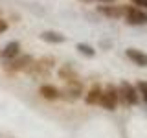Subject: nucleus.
Here are the masks:
<instances>
[{"mask_svg":"<svg viewBox=\"0 0 147 138\" xmlns=\"http://www.w3.org/2000/svg\"><path fill=\"white\" fill-rule=\"evenodd\" d=\"M118 98H121L123 105H136L140 101V96H138L136 89L131 85V83H121L118 90Z\"/></svg>","mask_w":147,"mask_h":138,"instance_id":"1","label":"nucleus"},{"mask_svg":"<svg viewBox=\"0 0 147 138\" xmlns=\"http://www.w3.org/2000/svg\"><path fill=\"white\" fill-rule=\"evenodd\" d=\"M52 63H53V59H50V57H44V59H40V61H33L28 66V74L30 76H33V77H39V76H46L50 70V66H52Z\"/></svg>","mask_w":147,"mask_h":138,"instance_id":"2","label":"nucleus"},{"mask_svg":"<svg viewBox=\"0 0 147 138\" xmlns=\"http://www.w3.org/2000/svg\"><path fill=\"white\" fill-rule=\"evenodd\" d=\"M125 18L129 24H147V13L142 11V7H136V6H129L125 7Z\"/></svg>","mask_w":147,"mask_h":138,"instance_id":"3","label":"nucleus"},{"mask_svg":"<svg viewBox=\"0 0 147 138\" xmlns=\"http://www.w3.org/2000/svg\"><path fill=\"white\" fill-rule=\"evenodd\" d=\"M99 103L103 105L107 110H114V109H116V105H118V90L114 89L112 85H109L107 90H105L103 96H101V101H99Z\"/></svg>","mask_w":147,"mask_h":138,"instance_id":"4","label":"nucleus"},{"mask_svg":"<svg viewBox=\"0 0 147 138\" xmlns=\"http://www.w3.org/2000/svg\"><path fill=\"white\" fill-rule=\"evenodd\" d=\"M33 63L31 55H22L18 59H11V63L6 64V70L9 72H18V70H28V66Z\"/></svg>","mask_w":147,"mask_h":138,"instance_id":"5","label":"nucleus"},{"mask_svg":"<svg viewBox=\"0 0 147 138\" xmlns=\"http://www.w3.org/2000/svg\"><path fill=\"white\" fill-rule=\"evenodd\" d=\"M125 55L129 59H131L134 64H138V66H147V55L144 52H140V50H134V48H129Z\"/></svg>","mask_w":147,"mask_h":138,"instance_id":"6","label":"nucleus"},{"mask_svg":"<svg viewBox=\"0 0 147 138\" xmlns=\"http://www.w3.org/2000/svg\"><path fill=\"white\" fill-rule=\"evenodd\" d=\"M18 52H20V44L17 43V41H13V43H7L6 46H4V50H2V57L4 59H15L17 55H18Z\"/></svg>","mask_w":147,"mask_h":138,"instance_id":"7","label":"nucleus"},{"mask_svg":"<svg viewBox=\"0 0 147 138\" xmlns=\"http://www.w3.org/2000/svg\"><path fill=\"white\" fill-rule=\"evenodd\" d=\"M40 96L46 99H57V98H61V92H59V89H55L53 85H42L40 87Z\"/></svg>","mask_w":147,"mask_h":138,"instance_id":"8","label":"nucleus"},{"mask_svg":"<svg viewBox=\"0 0 147 138\" xmlns=\"http://www.w3.org/2000/svg\"><path fill=\"white\" fill-rule=\"evenodd\" d=\"M99 11L103 13V15H107V17H114V18L125 15V7H116V6H101V7H99Z\"/></svg>","mask_w":147,"mask_h":138,"instance_id":"9","label":"nucleus"},{"mask_svg":"<svg viewBox=\"0 0 147 138\" xmlns=\"http://www.w3.org/2000/svg\"><path fill=\"white\" fill-rule=\"evenodd\" d=\"M101 96H103V90L99 89V87H94V89H92L88 94H86V103L88 105H96V103H99L101 101Z\"/></svg>","mask_w":147,"mask_h":138,"instance_id":"10","label":"nucleus"},{"mask_svg":"<svg viewBox=\"0 0 147 138\" xmlns=\"http://www.w3.org/2000/svg\"><path fill=\"white\" fill-rule=\"evenodd\" d=\"M40 39L46 41V43H64V35L57 33V31H44L40 35Z\"/></svg>","mask_w":147,"mask_h":138,"instance_id":"11","label":"nucleus"},{"mask_svg":"<svg viewBox=\"0 0 147 138\" xmlns=\"http://www.w3.org/2000/svg\"><path fill=\"white\" fill-rule=\"evenodd\" d=\"M59 76H61V79H66L68 83H70V81H77V74L74 72L70 66L61 68V70H59Z\"/></svg>","mask_w":147,"mask_h":138,"instance_id":"12","label":"nucleus"},{"mask_svg":"<svg viewBox=\"0 0 147 138\" xmlns=\"http://www.w3.org/2000/svg\"><path fill=\"white\" fill-rule=\"evenodd\" d=\"M77 50H79L81 53H85V55H88V57H94L96 55V50L92 48V46H88V44H77Z\"/></svg>","mask_w":147,"mask_h":138,"instance_id":"13","label":"nucleus"},{"mask_svg":"<svg viewBox=\"0 0 147 138\" xmlns=\"http://www.w3.org/2000/svg\"><path fill=\"white\" fill-rule=\"evenodd\" d=\"M138 90H140V94L144 96V99L147 101V83H138Z\"/></svg>","mask_w":147,"mask_h":138,"instance_id":"14","label":"nucleus"},{"mask_svg":"<svg viewBox=\"0 0 147 138\" xmlns=\"http://www.w3.org/2000/svg\"><path fill=\"white\" fill-rule=\"evenodd\" d=\"M6 30H7V22L4 20V18H0V35H2Z\"/></svg>","mask_w":147,"mask_h":138,"instance_id":"15","label":"nucleus"},{"mask_svg":"<svg viewBox=\"0 0 147 138\" xmlns=\"http://www.w3.org/2000/svg\"><path fill=\"white\" fill-rule=\"evenodd\" d=\"M132 4H134V6H142V7L147 9V0H132Z\"/></svg>","mask_w":147,"mask_h":138,"instance_id":"16","label":"nucleus"},{"mask_svg":"<svg viewBox=\"0 0 147 138\" xmlns=\"http://www.w3.org/2000/svg\"><path fill=\"white\" fill-rule=\"evenodd\" d=\"M86 2H90V0H86ZM99 2H114V0H99Z\"/></svg>","mask_w":147,"mask_h":138,"instance_id":"17","label":"nucleus"}]
</instances>
